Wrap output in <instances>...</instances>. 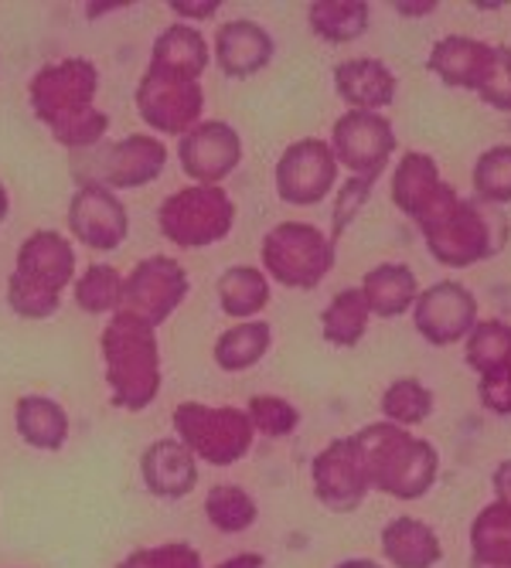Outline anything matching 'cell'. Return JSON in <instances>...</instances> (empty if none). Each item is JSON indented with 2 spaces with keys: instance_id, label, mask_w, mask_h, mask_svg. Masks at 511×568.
<instances>
[{
  "instance_id": "cell-30",
  "label": "cell",
  "mask_w": 511,
  "mask_h": 568,
  "mask_svg": "<svg viewBox=\"0 0 511 568\" xmlns=\"http://www.w3.org/2000/svg\"><path fill=\"white\" fill-rule=\"evenodd\" d=\"M369 306L362 290H341L334 293V300L328 303V310L321 314V327H324V341L334 347H354L369 331Z\"/></svg>"
},
{
  "instance_id": "cell-21",
  "label": "cell",
  "mask_w": 511,
  "mask_h": 568,
  "mask_svg": "<svg viewBox=\"0 0 511 568\" xmlns=\"http://www.w3.org/2000/svg\"><path fill=\"white\" fill-rule=\"evenodd\" d=\"M273 59V38L255 21H226L216 34V62L232 79L263 72Z\"/></svg>"
},
{
  "instance_id": "cell-39",
  "label": "cell",
  "mask_w": 511,
  "mask_h": 568,
  "mask_svg": "<svg viewBox=\"0 0 511 568\" xmlns=\"http://www.w3.org/2000/svg\"><path fill=\"white\" fill-rule=\"evenodd\" d=\"M120 568H201V558L191 545H161L133 551L120 561Z\"/></svg>"
},
{
  "instance_id": "cell-2",
  "label": "cell",
  "mask_w": 511,
  "mask_h": 568,
  "mask_svg": "<svg viewBox=\"0 0 511 568\" xmlns=\"http://www.w3.org/2000/svg\"><path fill=\"white\" fill-rule=\"evenodd\" d=\"M99 72L86 59H66L44 65L28 89L31 113L51 130L62 146H92L110 130V116L92 106Z\"/></svg>"
},
{
  "instance_id": "cell-5",
  "label": "cell",
  "mask_w": 511,
  "mask_h": 568,
  "mask_svg": "<svg viewBox=\"0 0 511 568\" xmlns=\"http://www.w3.org/2000/svg\"><path fill=\"white\" fill-rule=\"evenodd\" d=\"M76 280V252L59 232H31L18 248V270L8 283V303L18 317L44 321L59 310L62 290Z\"/></svg>"
},
{
  "instance_id": "cell-42",
  "label": "cell",
  "mask_w": 511,
  "mask_h": 568,
  "mask_svg": "<svg viewBox=\"0 0 511 568\" xmlns=\"http://www.w3.org/2000/svg\"><path fill=\"white\" fill-rule=\"evenodd\" d=\"M168 8L174 14H181V18H212L216 8H219V0H171Z\"/></svg>"
},
{
  "instance_id": "cell-8",
  "label": "cell",
  "mask_w": 511,
  "mask_h": 568,
  "mask_svg": "<svg viewBox=\"0 0 511 568\" xmlns=\"http://www.w3.org/2000/svg\"><path fill=\"white\" fill-rule=\"evenodd\" d=\"M161 235L181 248H204L216 245L232 232L236 204L219 184H194L174 191L158 212Z\"/></svg>"
},
{
  "instance_id": "cell-47",
  "label": "cell",
  "mask_w": 511,
  "mask_h": 568,
  "mask_svg": "<svg viewBox=\"0 0 511 568\" xmlns=\"http://www.w3.org/2000/svg\"><path fill=\"white\" fill-rule=\"evenodd\" d=\"M4 219H8V187L0 184V222H4Z\"/></svg>"
},
{
  "instance_id": "cell-27",
  "label": "cell",
  "mask_w": 511,
  "mask_h": 568,
  "mask_svg": "<svg viewBox=\"0 0 511 568\" xmlns=\"http://www.w3.org/2000/svg\"><path fill=\"white\" fill-rule=\"evenodd\" d=\"M471 568H511V507L494 500L474 518Z\"/></svg>"
},
{
  "instance_id": "cell-6",
  "label": "cell",
  "mask_w": 511,
  "mask_h": 568,
  "mask_svg": "<svg viewBox=\"0 0 511 568\" xmlns=\"http://www.w3.org/2000/svg\"><path fill=\"white\" fill-rule=\"evenodd\" d=\"M267 276L287 290H314L334 270V242L307 222H283L263 239Z\"/></svg>"
},
{
  "instance_id": "cell-33",
  "label": "cell",
  "mask_w": 511,
  "mask_h": 568,
  "mask_svg": "<svg viewBox=\"0 0 511 568\" xmlns=\"http://www.w3.org/2000/svg\"><path fill=\"white\" fill-rule=\"evenodd\" d=\"M204 518H209L226 535H239V531L255 525V518H260V507H255V500L242 487L219 484V487L209 490V497H204Z\"/></svg>"
},
{
  "instance_id": "cell-25",
  "label": "cell",
  "mask_w": 511,
  "mask_h": 568,
  "mask_svg": "<svg viewBox=\"0 0 511 568\" xmlns=\"http://www.w3.org/2000/svg\"><path fill=\"white\" fill-rule=\"evenodd\" d=\"M443 187V178L437 171V161L430 153H405L399 161L395 174H392V201L395 209L409 219H420L427 204L437 197V191Z\"/></svg>"
},
{
  "instance_id": "cell-1",
  "label": "cell",
  "mask_w": 511,
  "mask_h": 568,
  "mask_svg": "<svg viewBox=\"0 0 511 568\" xmlns=\"http://www.w3.org/2000/svg\"><path fill=\"white\" fill-rule=\"evenodd\" d=\"M430 255L447 270H471L508 245V215L481 197H460L447 181L417 219Z\"/></svg>"
},
{
  "instance_id": "cell-19",
  "label": "cell",
  "mask_w": 511,
  "mask_h": 568,
  "mask_svg": "<svg viewBox=\"0 0 511 568\" xmlns=\"http://www.w3.org/2000/svg\"><path fill=\"white\" fill-rule=\"evenodd\" d=\"M168 164V146L153 136H127L110 146L107 161H102V181L107 187H143L158 181Z\"/></svg>"
},
{
  "instance_id": "cell-38",
  "label": "cell",
  "mask_w": 511,
  "mask_h": 568,
  "mask_svg": "<svg viewBox=\"0 0 511 568\" xmlns=\"http://www.w3.org/2000/svg\"><path fill=\"white\" fill-rule=\"evenodd\" d=\"M478 95L491 110L511 113V44H491V65L484 72Z\"/></svg>"
},
{
  "instance_id": "cell-31",
  "label": "cell",
  "mask_w": 511,
  "mask_h": 568,
  "mask_svg": "<svg viewBox=\"0 0 511 568\" xmlns=\"http://www.w3.org/2000/svg\"><path fill=\"white\" fill-rule=\"evenodd\" d=\"M273 331L263 321H246L232 331H226L216 344V361L222 372H246L270 351Z\"/></svg>"
},
{
  "instance_id": "cell-28",
  "label": "cell",
  "mask_w": 511,
  "mask_h": 568,
  "mask_svg": "<svg viewBox=\"0 0 511 568\" xmlns=\"http://www.w3.org/2000/svg\"><path fill=\"white\" fill-rule=\"evenodd\" d=\"M314 34L331 41V44H348L354 38H362L372 21V8L365 0H318L307 11Z\"/></svg>"
},
{
  "instance_id": "cell-20",
  "label": "cell",
  "mask_w": 511,
  "mask_h": 568,
  "mask_svg": "<svg viewBox=\"0 0 511 568\" xmlns=\"http://www.w3.org/2000/svg\"><path fill=\"white\" fill-rule=\"evenodd\" d=\"M334 89L358 113H382L395 99V75L379 59H351L334 69Z\"/></svg>"
},
{
  "instance_id": "cell-41",
  "label": "cell",
  "mask_w": 511,
  "mask_h": 568,
  "mask_svg": "<svg viewBox=\"0 0 511 568\" xmlns=\"http://www.w3.org/2000/svg\"><path fill=\"white\" fill-rule=\"evenodd\" d=\"M478 398L491 416H511V368L481 375Z\"/></svg>"
},
{
  "instance_id": "cell-45",
  "label": "cell",
  "mask_w": 511,
  "mask_h": 568,
  "mask_svg": "<svg viewBox=\"0 0 511 568\" xmlns=\"http://www.w3.org/2000/svg\"><path fill=\"white\" fill-rule=\"evenodd\" d=\"M263 565H267L263 555H236V558H229V561H222L216 568H263Z\"/></svg>"
},
{
  "instance_id": "cell-46",
  "label": "cell",
  "mask_w": 511,
  "mask_h": 568,
  "mask_svg": "<svg viewBox=\"0 0 511 568\" xmlns=\"http://www.w3.org/2000/svg\"><path fill=\"white\" fill-rule=\"evenodd\" d=\"M338 568H382V565L372 561V558H348V561H341Z\"/></svg>"
},
{
  "instance_id": "cell-32",
  "label": "cell",
  "mask_w": 511,
  "mask_h": 568,
  "mask_svg": "<svg viewBox=\"0 0 511 568\" xmlns=\"http://www.w3.org/2000/svg\"><path fill=\"white\" fill-rule=\"evenodd\" d=\"M464 361L478 375L511 368V324L504 321H478L464 341Z\"/></svg>"
},
{
  "instance_id": "cell-11",
  "label": "cell",
  "mask_w": 511,
  "mask_h": 568,
  "mask_svg": "<svg viewBox=\"0 0 511 568\" xmlns=\"http://www.w3.org/2000/svg\"><path fill=\"white\" fill-rule=\"evenodd\" d=\"M395 150V130L382 113H358L348 110L331 130L334 161L351 171V178L375 181Z\"/></svg>"
},
{
  "instance_id": "cell-4",
  "label": "cell",
  "mask_w": 511,
  "mask_h": 568,
  "mask_svg": "<svg viewBox=\"0 0 511 568\" xmlns=\"http://www.w3.org/2000/svg\"><path fill=\"white\" fill-rule=\"evenodd\" d=\"M102 361H107V385L110 402L117 408L143 412L161 392V351L153 327L113 314L102 331Z\"/></svg>"
},
{
  "instance_id": "cell-3",
  "label": "cell",
  "mask_w": 511,
  "mask_h": 568,
  "mask_svg": "<svg viewBox=\"0 0 511 568\" xmlns=\"http://www.w3.org/2000/svg\"><path fill=\"white\" fill-rule=\"evenodd\" d=\"M365 456L369 480L375 490L395 500H420L430 494L440 474V453L433 443L409 436L392 423H372L354 436Z\"/></svg>"
},
{
  "instance_id": "cell-16",
  "label": "cell",
  "mask_w": 511,
  "mask_h": 568,
  "mask_svg": "<svg viewBox=\"0 0 511 568\" xmlns=\"http://www.w3.org/2000/svg\"><path fill=\"white\" fill-rule=\"evenodd\" d=\"M178 158H181L184 174L194 178L198 184H219L222 178H229L239 168L242 140L222 120H201L198 126H191L181 136Z\"/></svg>"
},
{
  "instance_id": "cell-15",
  "label": "cell",
  "mask_w": 511,
  "mask_h": 568,
  "mask_svg": "<svg viewBox=\"0 0 511 568\" xmlns=\"http://www.w3.org/2000/svg\"><path fill=\"white\" fill-rule=\"evenodd\" d=\"M69 229L72 235L86 245V248H96V252H113L123 245L127 232H130V219H127V209L123 201L107 187V184H82L76 194H72V204H69Z\"/></svg>"
},
{
  "instance_id": "cell-44",
  "label": "cell",
  "mask_w": 511,
  "mask_h": 568,
  "mask_svg": "<svg viewBox=\"0 0 511 568\" xmlns=\"http://www.w3.org/2000/svg\"><path fill=\"white\" fill-rule=\"evenodd\" d=\"M392 8H395L402 18H427V14L437 11V0H413V4H409V0H395Z\"/></svg>"
},
{
  "instance_id": "cell-10",
  "label": "cell",
  "mask_w": 511,
  "mask_h": 568,
  "mask_svg": "<svg viewBox=\"0 0 511 568\" xmlns=\"http://www.w3.org/2000/svg\"><path fill=\"white\" fill-rule=\"evenodd\" d=\"M137 110L150 130L168 133V136H184L191 126L201 123L204 92L198 82H188V79H178V75H168L147 65L137 85Z\"/></svg>"
},
{
  "instance_id": "cell-34",
  "label": "cell",
  "mask_w": 511,
  "mask_h": 568,
  "mask_svg": "<svg viewBox=\"0 0 511 568\" xmlns=\"http://www.w3.org/2000/svg\"><path fill=\"white\" fill-rule=\"evenodd\" d=\"M433 412V392L420 378H399L382 392V416L392 426H420Z\"/></svg>"
},
{
  "instance_id": "cell-22",
  "label": "cell",
  "mask_w": 511,
  "mask_h": 568,
  "mask_svg": "<svg viewBox=\"0 0 511 568\" xmlns=\"http://www.w3.org/2000/svg\"><path fill=\"white\" fill-rule=\"evenodd\" d=\"M358 290L365 296L369 314H375L382 321H395L413 310V303L420 296V280L402 263H382L365 273V283Z\"/></svg>"
},
{
  "instance_id": "cell-17",
  "label": "cell",
  "mask_w": 511,
  "mask_h": 568,
  "mask_svg": "<svg viewBox=\"0 0 511 568\" xmlns=\"http://www.w3.org/2000/svg\"><path fill=\"white\" fill-rule=\"evenodd\" d=\"M140 474L150 494L158 497H184L198 484V463L194 453L181 439H158L150 443L140 456Z\"/></svg>"
},
{
  "instance_id": "cell-26",
  "label": "cell",
  "mask_w": 511,
  "mask_h": 568,
  "mask_svg": "<svg viewBox=\"0 0 511 568\" xmlns=\"http://www.w3.org/2000/svg\"><path fill=\"white\" fill-rule=\"evenodd\" d=\"M14 426L21 439L34 449H62L69 439V416L59 402L44 395H24L14 412Z\"/></svg>"
},
{
  "instance_id": "cell-12",
  "label": "cell",
  "mask_w": 511,
  "mask_h": 568,
  "mask_svg": "<svg viewBox=\"0 0 511 568\" xmlns=\"http://www.w3.org/2000/svg\"><path fill=\"white\" fill-rule=\"evenodd\" d=\"M413 324L433 347H450L468 341V334L478 324V296L453 280H440L427 290H420L413 303Z\"/></svg>"
},
{
  "instance_id": "cell-7",
  "label": "cell",
  "mask_w": 511,
  "mask_h": 568,
  "mask_svg": "<svg viewBox=\"0 0 511 568\" xmlns=\"http://www.w3.org/2000/svg\"><path fill=\"white\" fill-rule=\"evenodd\" d=\"M174 429L178 439L201 456L212 467H232L252 449V423L242 408L232 405H201V402H181L174 408Z\"/></svg>"
},
{
  "instance_id": "cell-13",
  "label": "cell",
  "mask_w": 511,
  "mask_h": 568,
  "mask_svg": "<svg viewBox=\"0 0 511 568\" xmlns=\"http://www.w3.org/2000/svg\"><path fill=\"white\" fill-rule=\"evenodd\" d=\"M338 181V161L328 140L303 136L283 150L277 164V194L287 204H321Z\"/></svg>"
},
{
  "instance_id": "cell-9",
  "label": "cell",
  "mask_w": 511,
  "mask_h": 568,
  "mask_svg": "<svg viewBox=\"0 0 511 568\" xmlns=\"http://www.w3.org/2000/svg\"><path fill=\"white\" fill-rule=\"evenodd\" d=\"M184 293H188V273L181 270V263L168 260V255H150V260L137 263V270L123 280L117 314H127L147 327H158L174 314Z\"/></svg>"
},
{
  "instance_id": "cell-23",
  "label": "cell",
  "mask_w": 511,
  "mask_h": 568,
  "mask_svg": "<svg viewBox=\"0 0 511 568\" xmlns=\"http://www.w3.org/2000/svg\"><path fill=\"white\" fill-rule=\"evenodd\" d=\"M150 69L198 82V75L209 69V44L191 24H171L153 41Z\"/></svg>"
},
{
  "instance_id": "cell-43",
  "label": "cell",
  "mask_w": 511,
  "mask_h": 568,
  "mask_svg": "<svg viewBox=\"0 0 511 568\" xmlns=\"http://www.w3.org/2000/svg\"><path fill=\"white\" fill-rule=\"evenodd\" d=\"M491 484H494V497H498V504L511 507V459H504L501 467L494 470Z\"/></svg>"
},
{
  "instance_id": "cell-14",
  "label": "cell",
  "mask_w": 511,
  "mask_h": 568,
  "mask_svg": "<svg viewBox=\"0 0 511 568\" xmlns=\"http://www.w3.org/2000/svg\"><path fill=\"white\" fill-rule=\"evenodd\" d=\"M372 490L365 456L358 449L354 436L328 443L314 456V494L334 514H351L362 507L365 494Z\"/></svg>"
},
{
  "instance_id": "cell-18",
  "label": "cell",
  "mask_w": 511,
  "mask_h": 568,
  "mask_svg": "<svg viewBox=\"0 0 511 568\" xmlns=\"http://www.w3.org/2000/svg\"><path fill=\"white\" fill-rule=\"evenodd\" d=\"M491 65V44L464 34H447L433 44L427 69L450 89H471L478 92L484 72Z\"/></svg>"
},
{
  "instance_id": "cell-29",
  "label": "cell",
  "mask_w": 511,
  "mask_h": 568,
  "mask_svg": "<svg viewBox=\"0 0 511 568\" xmlns=\"http://www.w3.org/2000/svg\"><path fill=\"white\" fill-rule=\"evenodd\" d=\"M219 303L229 317H252L270 303V280L255 266H232L219 280Z\"/></svg>"
},
{
  "instance_id": "cell-35",
  "label": "cell",
  "mask_w": 511,
  "mask_h": 568,
  "mask_svg": "<svg viewBox=\"0 0 511 568\" xmlns=\"http://www.w3.org/2000/svg\"><path fill=\"white\" fill-rule=\"evenodd\" d=\"M474 194L494 209L511 204V143L484 150L474 164Z\"/></svg>"
},
{
  "instance_id": "cell-37",
  "label": "cell",
  "mask_w": 511,
  "mask_h": 568,
  "mask_svg": "<svg viewBox=\"0 0 511 568\" xmlns=\"http://www.w3.org/2000/svg\"><path fill=\"white\" fill-rule=\"evenodd\" d=\"M246 416H249L252 429H260L263 436H273V439L290 436L297 429V423H300V412L287 398H280V395H255V398H249Z\"/></svg>"
},
{
  "instance_id": "cell-40",
  "label": "cell",
  "mask_w": 511,
  "mask_h": 568,
  "mask_svg": "<svg viewBox=\"0 0 511 568\" xmlns=\"http://www.w3.org/2000/svg\"><path fill=\"white\" fill-rule=\"evenodd\" d=\"M372 184L375 181H365V178H348L341 194H338V204H334V232H331V242H338L344 235V229L354 222V215L365 209V201L372 194Z\"/></svg>"
},
{
  "instance_id": "cell-24",
  "label": "cell",
  "mask_w": 511,
  "mask_h": 568,
  "mask_svg": "<svg viewBox=\"0 0 511 568\" xmlns=\"http://www.w3.org/2000/svg\"><path fill=\"white\" fill-rule=\"evenodd\" d=\"M382 555L395 568H433L443 558L437 531L417 518H395L382 531Z\"/></svg>"
},
{
  "instance_id": "cell-36",
  "label": "cell",
  "mask_w": 511,
  "mask_h": 568,
  "mask_svg": "<svg viewBox=\"0 0 511 568\" xmlns=\"http://www.w3.org/2000/svg\"><path fill=\"white\" fill-rule=\"evenodd\" d=\"M120 293H123V280L113 266L96 263L82 273V280H76V303L86 314H110V310H120Z\"/></svg>"
}]
</instances>
